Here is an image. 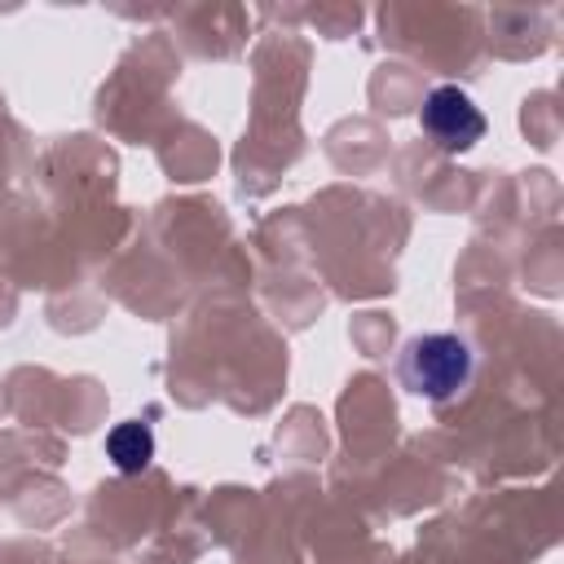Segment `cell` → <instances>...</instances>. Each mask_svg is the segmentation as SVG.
Here are the masks:
<instances>
[{
    "instance_id": "cell-1",
    "label": "cell",
    "mask_w": 564,
    "mask_h": 564,
    "mask_svg": "<svg viewBox=\"0 0 564 564\" xmlns=\"http://www.w3.org/2000/svg\"><path fill=\"white\" fill-rule=\"evenodd\" d=\"M476 370V352L467 339L449 335V330H427L414 335L401 352V379L410 392L427 397V401H449L471 383Z\"/></svg>"
},
{
    "instance_id": "cell-2",
    "label": "cell",
    "mask_w": 564,
    "mask_h": 564,
    "mask_svg": "<svg viewBox=\"0 0 564 564\" xmlns=\"http://www.w3.org/2000/svg\"><path fill=\"white\" fill-rule=\"evenodd\" d=\"M419 123H423V132H427L441 150H449V154L471 150V145L485 137V115H480V106H476L463 88H454V84H441V88H432V93L423 97Z\"/></svg>"
},
{
    "instance_id": "cell-3",
    "label": "cell",
    "mask_w": 564,
    "mask_h": 564,
    "mask_svg": "<svg viewBox=\"0 0 564 564\" xmlns=\"http://www.w3.org/2000/svg\"><path fill=\"white\" fill-rule=\"evenodd\" d=\"M106 458L115 463V471L132 476V471H145L150 458H154V432L145 423H119L110 427L106 436Z\"/></svg>"
}]
</instances>
